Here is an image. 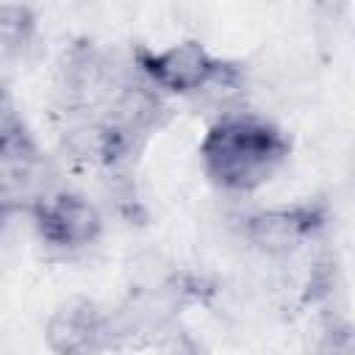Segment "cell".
Returning a JSON list of instances; mask_svg holds the SVG:
<instances>
[{
  "instance_id": "cell-1",
  "label": "cell",
  "mask_w": 355,
  "mask_h": 355,
  "mask_svg": "<svg viewBox=\"0 0 355 355\" xmlns=\"http://www.w3.org/2000/svg\"><path fill=\"white\" fill-rule=\"evenodd\" d=\"M208 178L227 191H252L286 161V136L255 114H225L200 144Z\"/></svg>"
},
{
  "instance_id": "cell-2",
  "label": "cell",
  "mask_w": 355,
  "mask_h": 355,
  "mask_svg": "<svg viewBox=\"0 0 355 355\" xmlns=\"http://www.w3.org/2000/svg\"><path fill=\"white\" fill-rule=\"evenodd\" d=\"M139 69L153 86L175 94H191L205 89L230 92L239 83V72L211 58L200 42H180L161 53H144L139 58Z\"/></svg>"
},
{
  "instance_id": "cell-3",
  "label": "cell",
  "mask_w": 355,
  "mask_h": 355,
  "mask_svg": "<svg viewBox=\"0 0 355 355\" xmlns=\"http://www.w3.org/2000/svg\"><path fill=\"white\" fill-rule=\"evenodd\" d=\"M33 225L50 247L75 250L92 244L100 233V214L97 208L72 191H47L31 205Z\"/></svg>"
},
{
  "instance_id": "cell-4",
  "label": "cell",
  "mask_w": 355,
  "mask_h": 355,
  "mask_svg": "<svg viewBox=\"0 0 355 355\" xmlns=\"http://www.w3.org/2000/svg\"><path fill=\"white\" fill-rule=\"evenodd\" d=\"M324 225L319 205L302 202L291 208H269L244 219V239L266 255L288 258L311 241V236Z\"/></svg>"
},
{
  "instance_id": "cell-5",
  "label": "cell",
  "mask_w": 355,
  "mask_h": 355,
  "mask_svg": "<svg viewBox=\"0 0 355 355\" xmlns=\"http://www.w3.org/2000/svg\"><path fill=\"white\" fill-rule=\"evenodd\" d=\"M47 344L58 355H97L116 338L114 316L89 300H69L47 319Z\"/></svg>"
},
{
  "instance_id": "cell-6",
  "label": "cell",
  "mask_w": 355,
  "mask_h": 355,
  "mask_svg": "<svg viewBox=\"0 0 355 355\" xmlns=\"http://www.w3.org/2000/svg\"><path fill=\"white\" fill-rule=\"evenodd\" d=\"M33 31V22H31V14L19 6H3L0 8V39H3V50L6 55L19 50L28 36Z\"/></svg>"
},
{
  "instance_id": "cell-7",
  "label": "cell",
  "mask_w": 355,
  "mask_h": 355,
  "mask_svg": "<svg viewBox=\"0 0 355 355\" xmlns=\"http://www.w3.org/2000/svg\"><path fill=\"white\" fill-rule=\"evenodd\" d=\"M324 355H355V327L349 330H336L327 341Z\"/></svg>"
}]
</instances>
